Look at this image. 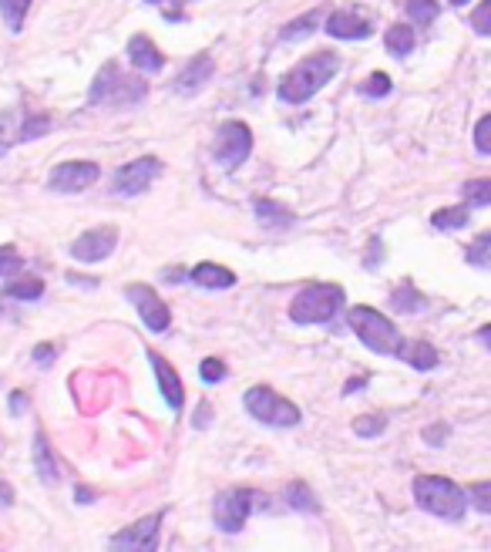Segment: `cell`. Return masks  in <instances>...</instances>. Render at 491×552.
<instances>
[{"label": "cell", "instance_id": "6da1fadb", "mask_svg": "<svg viewBox=\"0 0 491 552\" xmlns=\"http://www.w3.org/2000/svg\"><path fill=\"white\" fill-rule=\"evenodd\" d=\"M337 68H340V58L333 51L310 54V58H303L296 64L290 75H283L280 98L290 101V105H303V101H310L333 75H337Z\"/></svg>", "mask_w": 491, "mask_h": 552}, {"label": "cell", "instance_id": "7a4b0ae2", "mask_svg": "<svg viewBox=\"0 0 491 552\" xmlns=\"http://www.w3.org/2000/svg\"><path fill=\"white\" fill-rule=\"evenodd\" d=\"M148 95V85L142 81V75H125L115 61L101 64L95 85L88 91V101L91 105H105V108H128V105H138L145 101Z\"/></svg>", "mask_w": 491, "mask_h": 552}, {"label": "cell", "instance_id": "3957f363", "mask_svg": "<svg viewBox=\"0 0 491 552\" xmlns=\"http://www.w3.org/2000/svg\"><path fill=\"white\" fill-rule=\"evenodd\" d=\"M414 499L424 512L438 515V519H448V522H461L468 512V495L458 489L451 478H441V475H421L414 482Z\"/></svg>", "mask_w": 491, "mask_h": 552}, {"label": "cell", "instance_id": "277c9868", "mask_svg": "<svg viewBox=\"0 0 491 552\" xmlns=\"http://www.w3.org/2000/svg\"><path fill=\"white\" fill-rule=\"evenodd\" d=\"M347 320H350V330L360 337V344L370 347L374 354H391V357L401 354L404 334L384 314H377L374 307H354L347 314Z\"/></svg>", "mask_w": 491, "mask_h": 552}, {"label": "cell", "instance_id": "5b68a950", "mask_svg": "<svg viewBox=\"0 0 491 552\" xmlns=\"http://www.w3.org/2000/svg\"><path fill=\"white\" fill-rule=\"evenodd\" d=\"M344 307V287L337 283H310L293 297L290 317L293 324H327Z\"/></svg>", "mask_w": 491, "mask_h": 552}, {"label": "cell", "instance_id": "8992f818", "mask_svg": "<svg viewBox=\"0 0 491 552\" xmlns=\"http://www.w3.org/2000/svg\"><path fill=\"white\" fill-rule=\"evenodd\" d=\"M246 411L253 414L256 421H263V425H273V428H293L300 425V408H296L293 401L280 398L273 388H266V384H259V388L246 391Z\"/></svg>", "mask_w": 491, "mask_h": 552}, {"label": "cell", "instance_id": "52a82bcc", "mask_svg": "<svg viewBox=\"0 0 491 552\" xmlns=\"http://www.w3.org/2000/svg\"><path fill=\"white\" fill-rule=\"evenodd\" d=\"M51 118L48 115H31L27 108H14V112L0 115V155L11 152L14 145L31 142L51 132Z\"/></svg>", "mask_w": 491, "mask_h": 552}, {"label": "cell", "instance_id": "ba28073f", "mask_svg": "<svg viewBox=\"0 0 491 552\" xmlns=\"http://www.w3.org/2000/svg\"><path fill=\"white\" fill-rule=\"evenodd\" d=\"M259 499H263V495L253 492V489H229V492H222L216 499V509H212V515H216V526L222 532H229V536H236V532L246 526L249 515L259 509Z\"/></svg>", "mask_w": 491, "mask_h": 552}, {"label": "cell", "instance_id": "9c48e42d", "mask_svg": "<svg viewBox=\"0 0 491 552\" xmlns=\"http://www.w3.org/2000/svg\"><path fill=\"white\" fill-rule=\"evenodd\" d=\"M249 152H253V132L243 125V122H226L216 132V142H212V155H216V162L222 169H239Z\"/></svg>", "mask_w": 491, "mask_h": 552}, {"label": "cell", "instance_id": "30bf717a", "mask_svg": "<svg viewBox=\"0 0 491 552\" xmlns=\"http://www.w3.org/2000/svg\"><path fill=\"white\" fill-rule=\"evenodd\" d=\"M162 176V162L152 159V155H145V159H135L122 165V169L115 172V179H111V192L122 199H132V196H142V192L152 186L155 179Z\"/></svg>", "mask_w": 491, "mask_h": 552}, {"label": "cell", "instance_id": "8fae6325", "mask_svg": "<svg viewBox=\"0 0 491 552\" xmlns=\"http://www.w3.org/2000/svg\"><path fill=\"white\" fill-rule=\"evenodd\" d=\"M128 300L135 303V310H138V317H142V324L148 330H155V334H162V330H169L172 324V310L165 307V300L155 293L152 287H128Z\"/></svg>", "mask_w": 491, "mask_h": 552}, {"label": "cell", "instance_id": "7c38bea8", "mask_svg": "<svg viewBox=\"0 0 491 552\" xmlns=\"http://www.w3.org/2000/svg\"><path fill=\"white\" fill-rule=\"evenodd\" d=\"M115 246H118V229L115 226H98V229H88L85 236L74 239L71 256L78 263H101V260H108Z\"/></svg>", "mask_w": 491, "mask_h": 552}, {"label": "cell", "instance_id": "4fadbf2b", "mask_svg": "<svg viewBox=\"0 0 491 552\" xmlns=\"http://www.w3.org/2000/svg\"><path fill=\"white\" fill-rule=\"evenodd\" d=\"M101 176V169L95 162H61L51 169L48 186L51 192H85L88 186H95Z\"/></svg>", "mask_w": 491, "mask_h": 552}, {"label": "cell", "instance_id": "5bb4252c", "mask_svg": "<svg viewBox=\"0 0 491 552\" xmlns=\"http://www.w3.org/2000/svg\"><path fill=\"white\" fill-rule=\"evenodd\" d=\"M159 522H162V512L148 515V519L135 522V526L122 529L118 536L108 539L111 549H132V552H142V549H155L159 546Z\"/></svg>", "mask_w": 491, "mask_h": 552}, {"label": "cell", "instance_id": "9a60e30c", "mask_svg": "<svg viewBox=\"0 0 491 552\" xmlns=\"http://www.w3.org/2000/svg\"><path fill=\"white\" fill-rule=\"evenodd\" d=\"M327 31H330V38H340V41L370 38V21L364 11H337V14H330Z\"/></svg>", "mask_w": 491, "mask_h": 552}, {"label": "cell", "instance_id": "2e32d148", "mask_svg": "<svg viewBox=\"0 0 491 552\" xmlns=\"http://www.w3.org/2000/svg\"><path fill=\"white\" fill-rule=\"evenodd\" d=\"M148 361H152L155 377H159L162 398L169 401V408H172V411H182V404H185V388H182L179 374H175L172 367H169V361H165L162 354H155V351H148Z\"/></svg>", "mask_w": 491, "mask_h": 552}, {"label": "cell", "instance_id": "e0dca14e", "mask_svg": "<svg viewBox=\"0 0 491 552\" xmlns=\"http://www.w3.org/2000/svg\"><path fill=\"white\" fill-rule=\"evenodd\" d=\"M128 61L135 64L138 71H148V75H155V71H162V51L155 48L152 38H145V34H135L132 41H128Z\"/></svg>", "mask_w": 491, "mask_h": 552}, {"label": "cell", "instance_id": "ac0fdd59", "mask_svg": "<svg viewBox=\"0 0 491 552\" xmlns=\"http://www.w3.org/2000/svg\"><path fill=\"white\" fill-rule=\"evenodd\" d=\"M209 78H212V54H199V58H192L185 64V71L179 75V81H175V91H179V95H196Z\"/></svg>", "mask_w": 491, "mask_h": 552}, {"label": "cell", "instance_id": "d6986e66", "mask_svg": "<svg viewBox=\"0 0 491 552\" xmlns=\"http://www.w3.org/2000/svg\"><path fill=\"white\" fill-rule=\"evenodd\" d=\"M192 283L202 290H229V287H236V273L216 263H199L196 270H192Z\"/></svg>", "mask_w": 491, "mask_h": 552}, {"label": "cell", "instance_id": "ffe728a7", "mask_svg": "<svg viewBox=\"0 0 491 552\" xmlns=\"http://www.w3.org/2000/svg\"><path fill=\"white\" fill-rule=\"evenodd\" d=\"M34 468H37V475H41V482H48V485H54L61 478V465H58V458H54L44 431L34 435Z\"/></svg>", "mask_w": 491, "mask_h": 552}, {"label": "cell", "instance_id": "44dd1931", "mask_svg": "<svg viewBox=\"0 0 491 552\" xmlns=\"http://www.w3.org/2000/svg\"><path fill=\"white\" fill-rule=\"evenodd\" d=\"M256 219L263 229H290L296 223V216L283 202H273V199H256Z\"/></svg>", "mask_w": 491, "mask_h": 552}, {"label": "cell", "instance_id": "7402d4cb", "mask_svg": "<svg viewBox=\"0 0 491 552\" xmlns=\"http://www.w3.org/2000/svg\"><path fill=\"white\" fill-rule=\"evenodd\" d=\"M397 357H404V361L411 367H418V371H431V367L441 364L438 351H434L428 340H414V344H407V340H404V347H401V354H397Z\"/></svg>", "mask_w": 491, "mask_h": 552}, {"label": "cell", "instance_id": "603a6c76", "mask_svg": "<svg viewBox=\"0 0 491 552\" xmlns=\"http://www.w3.org/2000/svg\"><path fill=\"white\" fill-rule=\"evenodd\" d=\"M384 44H387V51H391L394 58H407V54L414 51V31H411V24H394L391 31L384 34Z\"/></svg>", "mask_w": 491, "mask_h": 552}, {"label": "cell", "instance_id": "cb8c5ba5", "mask_svg": "<svg viewBox=\"0 0 491 552\" xmlns=\"http://www.w3.org/2000/svg\"><path fill=\"white\" fill-rule=\"evenodd\" d=\"M471 223V213L468 206H451V209H438L431 216V226L434 229H444V233H455V229H465Z\"/></svg>", "mask_w": 491, "mask_h": 552}, {"label": "cell", "instance_id": "d4e9b609", "mask_svg": "<svg viewBox=\"0 0 491 552\" xmlns=\"http://www.w3.org/2000/svg\"><path fill=\"white\" fill-rule=\"evenodd\" d=\"M286 502H290V509H296V512H320V502L313 499L310 485H303V482L286 485Z\"/></svg>", "mask_w": 491, "mask_h": 552}, {"label": "cell", "instance_id": "484cf974", "mask_svg": "<svg viewBox=\"0 0 491 552\" xmlns=\"http://www.w3.org/2000/svg\"><path fill=\"white\" fill-rule=\"evenodd\" d=\"M394 310H401V314H421L424 297L411 287V283H401V287L394 290Z\"/></svg>", "mask_w": 491, "mask_h": 552}, {"label": "cell", "instance_id": "4316f807", "mask_svg": "<svg viewBox=\"0 0 491 552\" xmlns=\"http://www.w3.org/2000/svg\"><path fill=\"white\" fill-rule=\"evenodd\" d=\"M407 14L418 27H431L434 17H438V0H407Z\"/></svg>", "mask_w": 491, "mask_h": 552}, {"label": "cell", "instance_id": "83f0119b", "mask_svg": "<svg viewBox=\"0 0 491 552\" xmlns=\"http://www.w3.org/2000/svg\"><path fill=\"white\" fill-rule=\"evenodd\" d=\"M31 7V0H0V14H4V24L11 31H21L24 27V14Z\"/></svg>", "mask_w": 491, "mask_h": 552}, {"label": "cell", "instance_id": "f1b7e54d", "mask_svg": "<svg viewBox=\"0 0 491 552\" xmlns=\"http://www.w3.org/2000/svg\"><path fill=\"white\" fill-rule=\"evenodd\" d=\"M4 297L11 300H41L44 297V283L41 280H17L4 290Z\"/></svg>", "mask_w": 491, "mask_h": 552}, {"label": "cell", "instance_id": "f546056e", "mask_svg": "<svg viewBox=\"0 0 491 552\" xmlns=\"http://www.w3.org/2000/svg\"><path fill=\"white\" fill-rule=\"evenodd\" d=\"M461 196H465V202H471V206H488L491 202V179L465 182V186H461Z\"/></svg>", "mask_w": 491, "mask_h": 552}, {"label": "cell", "instance_id": "4dcf8cb0", "mask_svg": "<svg viewBox=\"0 0 491 552\" xmlns=\"http://www.w3.org/2000/svg\"><path fill=\"white\" fill-rule=\"evenodd\" d=\"M354 431L360 438H377L387 431V418H381V414H367V418H357L354 421Z\"/></svg>", "mask_w": 491, "mask_h": 552}, {"label": "cell", "instance_id": "1f68e13d", "mask_svg": "<svg viewBox=\"0 0 491 552\" xmlns=\"http://www.w3.org/2000/svg\"><path fill=\"white\" fill-rule=\"evenodd\" d=\"M488 246H491V236L488 233H481L475 243H471V250H468V263H475L478 270H488L491 260H488Z\"/></svg>", "mask_w": 491, "mask_h": 552}, {"label": "cell", "instance_id": "d6a6232c", "mask_svg": "<svg viewBox=\"0 0 491 552\" xmlns=\"http://www.w3.org/2000/svg\"><path fill=\"white\" fill-rule=\"evenodd\" d=\"M320 14H323V11H313V14H307V17H300V21H293V24L283 31V41H293L296 34H310L313 27L320 24Z\"/></svg>", "mask_w": 491, "mask_h": 552}, {"label": "cell", "instance_id": "836d02e7", "mask_svg": "<svg viewBox=\"0 0 491 552\" xmlns=\"http://www.w3.org/2000/svg\"><path fill=\"white\" fill-rule=\"evenodd\" d=\"M360 91H364L367 98H384L387 91H391V78H387L384 71H377V75H370V78H367V85L360 88Z\"/></svg>", "mask_w": 491, "mask_h": 552}, {"label": "cell", "instance_id": "e575fe53", "mask_svg": "<svg viewBox=\"0 0 491 552\" xmlns=\"http://www.w3.org/2000/svg\"><path fill=\"white\" fill-rule=\"evenodd\" d=\"M199 374H202V381L206 384H216L226 377V364L219 361V357H206V361L199 364Z\"/></svg>", "mask_w": 491, "mask_h": 552}, {"label": "cell", "instance_id": "d590c367", "mask_svg": "<svg viewBox=\"0 0 491 552\" xmlns=\"http://www.w3.org/2000/svg\"><path fill=\"white\" fill-rule=\"evenodd\" d=\"M21 253L14 250V246H0V276H7V273H17L21 270Z\"/></svg>", "mask_w": 491, "mask_h": 552}, {"label": "cell", "instance_id": "8d00e7d4", "mask_svg": "<svg viewBox=\"0 0 491 552\" xmlns=\"http://www.w3.org/2000/svg\"><path fill=\"white\" fill-rule=\"evenodd\" d=\"M471 24H475V31L481 34V38H488V34H491V4H488V0L478 7L475 14H471Z\"/></svg>", "mask_w": 491, "mask_h": 552}, {"label": "cell", "instance_id": "74e56055", "mask_svg": "<svg viewBox=\"0 0 491 552\" xmlns=\"http://www.w3.org/2000/svg\"><path fill=\"white\" fill-rule=\"evenodd\" d=\"M475 145H478L481 155L491 152V115H485V118L478 122V128H475Z\"/></svg>", "mask_w": 491, "mask_h": 552}, {"label": "cell", "instance_id": "f35d334b", "mask_svg": "<svg viewBox=\"0 0 491 552\" xmlns=\"http://www.w3.org/2000/svg\"><path fill=\"white\" fill-rule=\"evenodd\" d=\"M471 499H475V509L478 512H491V485L488 482H478L471 489Z\"/></svg>", "mask_w": 491, "mask_h": 552}, {"label": "cell", "instance_id": "ab89813d", "mask_svg": "<svg viewBox=\"0 0 491 552\" xmlns=\"http://www.w3.org/2000/svg\"><path fill=\"white\" fill-rule=\"evenodd\" d=\"M54 354H58V351H54L51 344H41V347H34V361H37V364H44V367H48V364L54 361Z\"/></svg>", "mask_w": 491, "mask_h": 552}, {"label": "cell", "instance_id": "60d3db41", "mask_svg": "<svg viewBox=\"0 0 491 552\" xmlns=\"http://www.w3.org/2000/svg\"><path fill=\"white\" fill-rule=\"evenodd\" d=\"M444 435H448V428H428V431H424V438H428V441H441Z\"/></svg>", "mask_w": 491, "mask_h": 552}, {"label": "cell", "instance_id": "b9f144b4", "mask_svg": "<svg viewBox=\"0 0 491 552\" xmlns=\"http://www.w3.org/2000/svg\"><path fill=\"white\" fill-rule=\"evenodd\" d=\"M14 499H11V489H4V485H0V505H11Z\"/></svg>", "mask_w": 491, "mask_h": 552}, {"label": "cell", "instance_id": "7bdbcfd3", "mask_svg": "<svg viewBox=\"0 0 491 552\" xmlns=\"http://www.w3.org/2000/svg\"><path fill=\"white\" fill-rule=\"evenodd\" d=\"M206 421H209V408H206V404H202V408H199V421H196V425L202 428V425H206Z\"/></svg>", "mask_w": 491, "mask_h": 552}, {"label": "cell", "instance_id": "ee69618b", "mask_svg": "<svg viewBox=\"0 0 491 552\" xmlns=\"http://www.w3.org/2000/svg\"><path fill=\"white\" fill-rule=\"evenodd\" d=\"M11 404H14V411L21 414V411H24V394H14V401H11Z\"/></svg>", "mask_w": 491, "mask_h": 552}, {"label": "cell", "instance_id": "f6af8a7d", "mask_svg": "<svg viewBox=\"0 0 491 552\" xmlns=\"http://www.w3.org/2000/svg\"><path fill=\"white\" fill-rule=\"evenodd\" d=\"M451 4H455V7H465V4H468V0H451Z\"/></svg>", "mask_w": 491, "mask_h": 552}, {"label": "cell", "instance_id": "bcb514c9", "mask_svg": "<svg viewBox=\"0 0 491 552\" xmlns=\"http://www.w3.org/2000/svg\"><path fill=\"white\" fill-rule=\"evenodd\" d=\"M148 4H159V0H148Z\"/></svg>", "mask_w": 491, "mask_h": 552}]
</instances>
